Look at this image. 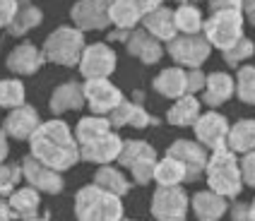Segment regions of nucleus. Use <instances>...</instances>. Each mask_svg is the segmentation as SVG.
Returning <instances> with one entry per match:
<instances>
[{"label": "nucleus", "instance_id": "f257e3e1", "mask_svg": "<svg viewBox=\"0 0 255 221\" xmlns=\"http://www.w3.org/2000/svg\"><path fill=\"white\" fill-rule=\"evenodd\" d=\"M29 154L39 159L41 164L51 166L56 171H70L72 166L80 161V147L72 135L70 125L60 118L41 120V125L34 130V135L27 139Z\"/></svg>", "mask_w": 255, "mask_h": 221}, {"label": "nucleus", "instance_id": "f03ea898", "mask_svg": "<svg viewBox=\"0 0 255 221\" xmlns=\"http://www.w3.org/2000/svg\"><path fill=\"white\" fill-rule=\"evenodd\" d=\"M202 176L212 193L222 195L227 200H236L246 188L241 178V168H239V154H234L229 147L210 152Z\"/></svg>", "mask_w": 255, "mask_h": 221}, {"label": "nucleus", "instance_id": "7ed1b4c3", "mask_svg": "<svg viewBox=\"0 0 255 221\" xmlns=\"http://www.w3.org/2000/svg\"><path fill=\"white\" fill-rule=\"evenodd\" d=\"M126 214L118 195L101 190L89 183L75 195V219L77 221H121Z\"/></svg>", "mask_w": 255, "mask_h": 221}, {"label": "nucleus", "instance_id": "20e7f679", "mask_svg": "<svg viewBox=\"0 0 255 221\" xmlns=\"http://www.w3.org/2000/svg\"><path fill=\"white\" fill-rule=\"evenodd\" d=\"M85 31L77 27H58L53 29L41 46L46 63L63 65V68H77V60L85 51Z\"/></svg>", "mask_w": 255, "mask_h": 221}, {"label": "nucleus", "instance_id": "39448f33", "mask_svg": "<svg viewBox=\"0 0 255 221\" xmlns=\"http://www.w3.org/2000/svg\"><path fill=\"white\" fill-rule=\"evenodd\" d=\"M202 36L210 41L212 48H219V51L236 43L243 36L241 10H214L202 22Z\"/></svg>", "mask_w": 255, "mask_h": 221}, {"label": "nucleus", "instance_id": "423d86ee", "mask_svg": "<svg viewBox=\"0 0 255 221\" xmlns=\"http://www.w3.org/2000/svg\"><path fill=\"white\" fill-rule=\"evenodd\" d=\"M164 53L181 68H202L212 53L210 41L202 34H176L171 41L164 43Z\"/></svg>", "mask_w": 255, "mask_h": 221}, {"label": "nucleus", "instance_id": "0eeeda50", "mask_svg": "<svg viewBox=\"0 0 255 221\" xmlns=\"http://www.w3.org/2000/svg\"><path fill=\"white\" fill-rule=\"evenodd\" d=\"M149 212L156 221H185L190 212V197L183 190V185H156Z\"/></svg>", "mask_w": 255, "mask_h": 221}, {"label": "nucleus", "instance_id": "6e6552de", "mask_svg": "<svg viewBox=\"0 0 255 221\" xmlns=\"http://www.w3.org/2000/svg\"><path fill=\"white\" fill-rule=\"evenodd\" d=\"M118 68V55L106 41L87 43L80 60H77V70L85 80H101V77H111Z\"/></svg>", "mask_w": 255, "mask_h": 221}, {"label": "nucleus", "instance_id": "1a4fd4ad", "mask_svg": "<svg viewBox=\"0 0 255 221\" xmlns=\"http://www.w3.org/2000/svg\"><path fill=\"white\" fill-rule=\"evenodd\" d=\"M193 132H195V139L207 149V152H214V149H222L227 147V135H229V118L219 110L210 109L207 113H200L198 120L190 125Z\"/></svg>", "mask_w": 255, "mask_h": 221}, {"label": "nucleus", "instance_id": "9d476101", "mask_svg": "<svg viewBox=\"0 0 255 221\" xmlns=\"http://www.w3.org/2000/svg\"><path fill=\"white\" fill-rule=\"evenodd\" d=\"M22 180L31 185L34 190H39V193H46V195H60L63 193V188H65V180H63V173L56 171V168H51V166L41 164L39 159H34L31 154H27L24 159H22Z\"/></svg>", "mask_w": 255, "mask_h": 221}, {"label": "nucleus", "instance_id": "9b49d317", "mask_svg": "<svg viewBox=\"0 0 255 221\" xmlns=\"http://www.w3.org/2000/svg\"><path fill=\"white\" fill-rule=\"evenodd\" d=\"M82 92H85V106H89V110L97 113V115H109V113L126 99L123 92H121L109 77L85 80V82H82Z\"/></svg>", "mask_w": 255, "mask_h": 221}, {"label": "nucleus", "instance_id": "f8f14e48", "mask_svg": "<svg viewBox=\"0 0 255 221\" xmlns=\"http://www.w3.org/2000/svg\"><path fill=\"white\" fill-rule=\"evenodd\" d=\"M114 0H77L70 7L72 27L80 31H104L111 27L109 22V5Z\"/></svg>", "mask_w": 255, "mask_h": 221}, {"label": "nucleus", "instance_id": "ddd939ff", "mask_svg": "<svg viewBox=\"0 0 255 221\" xmlns=\"http://www.w3.org/2000/svg\"><path fill=\"white\" fill-rule=\"evenodd\" d=\"M166 154L183 164L185 183H193L205 173V164H207V156H210V152L200 144L198 139H176L173 144H169Z\"/></svg>", "mask_w": 255, "mask_h": 221}, {"label": "nucleus", "instance_id": "4468645a", "mask_svg": "<svg viewBox=\"0 0 255 221\" xmlns=\"http://www.w3.org/2000/svg\"><path fill=\"white\" fill-rule=\"evenodd\" d=\"M77 147H80V161H87V164H94V166L114 164L118 159V154H121L123 137L116 130H109L106 135H101L97 139H89V142L77 144Z\"/></svg>", "mask_w": 255, "mask_h": 221}, {"label": "nucleus", "instance_id": "2eb2a0df", "mask_svg": "<svg viewBox=\"0 0 255 221\" xmlns=\"http://www.w3.org/2000/svg\"><path fill=\"white\" fill-rule=\"evenodd\" d=\"M41 125V115L34 106H29L27 101L22 106L10 109V113L2 120V132L7 135V139H17V142H27L34 130Z\"/></svg>", "mask_w": 255, "mask_h": 221}, {"label": "nucleus", "instance_id": "dca6fc26", "mask_svg": "<svg viewBox=\"0 0 255 221\" xmlns=\"http://www.w3.org/2000/svg\"><path fill=\"white\" fill-rule=\"evenodd\" d=\"M126 51L132 58H137L142 65H156L164 58V43L154 39L149 31H144L142 27L130 29L126 39Z\"/></svg>", "mask_w": 255, "mask_h": 221}, {"label": "nucleus", "instance_id": "f3484780", "mask_svg": "<svg viewBox=\"0 0 255 221\" xmlns=\"http://www.w3.org/2000/svg\"><path fill=\"white\" fill-rule=\"evenodd\" d=\"M43 63H46V58H43L41 48L31 41H22L19 46H14L10 51V55H7V60H5L7 70L12 75H17V77L36 75L43 68Z\"/></svg>", "mask_w": 255, "mask_h": 221}, {"label": "nucleus", "instance_id": "a211bd4d", "mask_svg": "<svg viewBox=\"0 0 255 221\" xmlns=\"http://www.w3.org/2000/svg\"><path fill=\"white\" fill-rule=\"evenodd\" d=\"M48 109L53 115H65V113H72V110L85 109V92H82V84L77 80H68V82L58 84L56 89L51 92V99H48Z\"/></svg>", "mask_w": 255, "mask_h": 221}, {"label": "nucleus", "instance_id": "6ab92c4d", "mask_svg": "<svg viewBox=\"0 0 255 221\" xmlns=\"http://www.w3.org/2000/svg\"><path fill=\"white\" fill-rule=\"evenodd\" d=\"M109 120H111V127H114V130H118V127L144 130V127H149V125H159V120H156L154 115H149L140 104H132V101H128V99H123V101L109 113Z\"/></svg>", "mask_w": 255, "mask_h": 221}, {"label": "nucleus", "instance_id": "aec40b11", "mask_svg": "<svg viewBox=\"0 0 255 221\" xmlns=\"http://www.w3.org/2000/svg\"><path fill=\"white\" fill-rule=\"evenodd\" d=\"M190 207H193V214L198 221H222L229 212V200L207 188V190H200L193 195Z\"/></svg>", "mask_w": 255, "mask_h": 221}, {"label": "nucleus", "instance_id": "412c9836", "mask_svg": "<svg viewBox=\"0 0 255 221\" xmlns=\"http://www.w3.org/2000/svg\"><path fill=\"white\" fill-rule=\"evenodd\" d=\"M200 94H202V106L219 109L234 97V77L229 72H212V75H207Z\"/></svg>", "mask_w": 255, "mask_h": 221}, {"label": "nucleus", "instance_id": "4be33fe9", "mask_svg": "<svg viewBox=\"0 0 255 221\" xmlns=\"http://www.w3.org/2000/svg\"><path fill=\"white\" fill-rule=\"evenodd\" d=\"M142 29L144 31H149L154 39H159L161 43L171 41L178 31H176V24H173V10L171 7H164V5H159L154 10H147V12L142 14Z\"/></svg>", "mask_w": 255, "mask_h": 221}, {"label": "nucleus", "instance_id": "5701e85b", "mask_svg": "<svg viewBox=\"0 0 255 221\" xmlns=\"http://www.w3.org/2000/svg\"><path fill=\"white\" fill-rule=\"evenodd\" d=\"M7 205H10V209H12L14 221L39 217V209H41V193L34 190L31 185L14 188L12 193L7 195Z\"/></svg>", "mask_w": 255, "mask_h": 221}, {"label": "nucleus", "instance_id": "b1692460", "mask_svg": "<svg viewBox=\"0 0 255 221\" xmlns=\"http://www.w3.org/2000/svg\"><path fill=\"white\" fill-rule=\"evenodd\" d=\"M202 113V101L195 94H183V97L173 99L171 109L166 110V123L176 125V127H190L198 120Z\"/></svg>", "mask_w": 255, "mask_h": 221}, {"label": "nucleus", "instance_id": "393cba45", "mask_svg": "<svg viewBox=\"0 0 255 221\" xmlns=\"http://www.w3.org/2000/svg\"><path fill=\"white\" fill-rule=\"evenodd\" d=\"M142 14H144V10H142V5L137 0H114L109 5V22L116 29L130 31V29L140 27Z\"/></svg>", "mask_w": 255, "mask_h": 221}, {"label": "nucleus", "instance_id": "a878e982", "mask_svg": "<svg viewBox=\"0 0 255 221\" xmlns=\"http://www.w3.org/2000/svg\"><path fill=\"white\" fill-rule=\"evenodd\" d=\"M92 183L99 185L101 190H106V193L118 195V197H126L130 193V188H132V180L128 178L121 168H116L111 164L99 166L97 173H94V178H92Z\"/></svg>", "mask_w": 255, "mask_h": 221}, {"label": "nucleus", "instance_id": "bb28decb", "mask_svg": "<svg viewBox=\"0 0 255 221\" xmlns=\"http://www.w3.org/2000/svg\"><path fill=\"white\" fill-rule=\"evenodd\" d=\"M152 87H154L156 94L166 99H178L185 94V68L181 65H173V68H164L154 80H152Z\"/></svg>", "mask_w": 255, "mask_h": 221}, {"label": "nucleus", "instance_id": "cd10ccee", "mask_svg": "<svg viewBox=\"0 0 255 221\" xmlns=\"http://www.w3.org/2000/svg\"><path fill=\"white\" fill-rule=\"evenodd\" d=\"M227 147L234 154H246L255 149V118H241L229 127Z\"/></svg>", "mask_w": 255, "mask_h": 221}, {"label": "nucleus", "instance_id": "c85d7f7f", "mask_svg": "<svg viewBox=\"0 0 255 221\" xmlns=\"http://www.w3.org/2000/svg\"><path fill=\"white\" fill-rule=\"evenodd\" d=\"M202 22L205 17L200 12V7L190 0L178 2V7L173 10V24L178 34H202Z\"/></svg>", "mask_w": 255, "mask_h": 221}, {"label": "nucleus", "instance_id": "c756f323", "mask_svg": "<svg viewBox=\"0 0 255 221\" xmlns=\"http://www.w3.org/2000/svg\"><path fill=\"white\" fill-rule=\"evenodd\" d=\"M109 130H114L111 127V120H109V115H97V113H89L85 118H80L77 125H75V130H72V135L77 139V144H85L89 139H97L101 135H106Z\"/></svg>", "mask_w": 255, "mask_h": 221}, {"label": "nucleus", "instance_id": "7c9ffc66", "mask_svg": "<svg viewBox=\"0 0 255 221\" xmlns=\"http://www.w3.org/2000/svg\"><path fill=\"white\" fill-rule=\"evenodd\" d=\"M41 22H43L41 7H36V5H31V2H22V5L17 7V12H14L12 22L7 24V31H10L12 36H24L31 29L39 27Z\"/></svg>", "mask_w": 255, "mask_h": 221}, {"label": "nucleus", "instance_id": "2f4dec72", "mask_svg": "<svg viewBox=\"0 0 255 221\" xmlns=\"http://www.w3.org/2000/svg\"><path fill=\"white\" fill-rule=\"evenodd\" d=\"M152 180H154L156 185H164V188H169V185H183L185 183V168L178 159H173V156L166 154L164 159H156Z\"/></svg>", "mask_w": 255, "mask_h": 221}, {"label": "nucleus", "instance_id": "473e14b6", "mask_svg": "<svg viewBox=\"0 0 255 221\" xmlns=\"http://www.w3.org/2000/svg\"><path fill=\"white\" fill-rule=\"evenodd\" d=\"M144 159H156V149L147 139H123V147H121V154L116 161L123 168H130Z\"/></svg>", "mask_w": 255, "mask_h": 221}, {"label": "nucleus", "instance_id": "72a5a7b5", "mask_svg": "<svg viewBox=\"0 0 255 221\" xmlns=\"http://www.w3.org/2000/svg\"><path fill=\"white\" fill-rule=\"evenodd\" d=\"M239 72L234 77V94L243 104L255 106V65H239Z\"/></svg>", "mask_w": 255, "mask_h": 221}, {"label": "nucleus", "instance_id": "f704fd0d", "mask_svg": "<svg viewBox=\"0 0 255 221\" xmlns=\"http://www.w3.org/2000/svg\"><path fill=\"white\" fill-rule=\"evenodd\" d=\"M27 101V89L24 82L17 80V77H5L0 80V109H14V106H22Z\"/></svg>", "mask_w": 255, "mask_h": 221}, {"label": "nucleus", "instance_id": "c9c22d12", "mask_svg": "<svg viewBox=\"0 0 255 221\" xmlns=\"http://www.w3.org/2000/svg\"><path fill=\"white\" fill-rule=\"evenodd\" d=\"M253 55H255V41H251L248 36H241L236 43H231L229 48L222 51V58H224V63L229 68H239L246 60H251Z\"/></svg>", "mask_w": 255, "mask_h": 221}, {"label": "nucleus", "instance_id": "e433bc0d", "mask_svg": "<svg viewBox=\"0 0 255 221\" xmlns=\"http://www.w3.org/2000/svg\"><path fill=\"white\" fill-rule=\"evenodd\" d=\"M22 183V168L19 164H0V197H7L14 188H19Z\"/></svg>", "mask_w": 255, "mask_h": 221}, {"label": "nucleus", "instance_id": "4c0bfd02", "mask_svg": "<svg viewBox=\"0 0 255 221\" xmlns=\"http://www.w3.org/2000/svg\"><path fill=\"white\" fill-rule=\"evenodd\" d=\"M207 75L202 72V68H188L185 70V94H195L198 97L205 87Z\"/></svg>", "mask_w": 255, "mask_h": 221}, {"label": "nucleus", "instance_id": "58836bf2", "mask_svg": "<svg viewBox=\"0 0 255 221\" xmlns=\"http://www.w3.org/2000/svg\"><path fill=\"white\" fill-rule=\"evenodd\" d=\"M239 168H241L243 185L255 188V149H253V152L241 154V159H239Z\"/></svg>", "mask_w": 255, "mask_h": 221}, {"label": "nucleus", "instance_id": "ea45409f", "mask_svg": "<svg viewBox=\"0 0 255 221\" xmlns=\"http://www.w3.org/2000/svg\"><path fill=\"white\" fill-rule=\"evenodd\" d=\"M17 7H19V0H0V24L2 27H7L12 22Z\"/></svg>", "mask_w": 255, "mask_h": 221}, {"label": "nucleus", "instance_id": "a19ab883", "mask_svg": "<svg viewBox=\"0 0 255 221\" xmlns=\"http://www.w3.org/2000/svg\"><path fill=\"white\" fill-rule=\"evenodd\" d=\"M227 214H231V221H253L248 202H236L234 207H229Z\"/></svg>", "mask_w": 255, "mask_h": 221}, {"label": "nucleus", "instance_id": "79ce46f5", "mask_svg": "<svg viewBox=\"0 0 255 221\" xmlns=\"http://www.w3.org/2000/svg\"><path fill=\"white\" fill-rule=\"evenodd\" d=\"M243 0H210V7L214 10H241Z\"/></svg>", "mask_w": 255, "mask_h": 221}, {"label": "nucleus", "instance_id": "37998d69", "mask_svg": "<svg viewBox=\"0 0 255 221\" xmlns=\"http://www.w3.org/2000/svg\"><path fill=\"white\" fill-rule=\"evenodd\" d=\"M241 14H243V22H251L255 27V0H243Z\"/></svg>", "mask_w": 255, "mask_h": 221}, {"label": "nucleus", "instance_id": "c03bdc74", "mask_svg": "<svg viewBox=\"0 0 255 221\" xmlns=\"http://www.w3.org/2000/svg\"><path fill=\"white\" fill-rule=\"evenodd\" d=\"M0 221H14L12 209L7 205V197H0Z\"/></svg>", "mask_w": 255, "mask_h": 221}, {"label": "nucleus", "instance_id": "a18cd8bd", "mask_svg": "<svg viewBox=\"0 0 255 221\" xmlns=\"http://www.w3.org/2000/svg\"><path fill=\"white\" fill-rule=\"evenodd\" d=\"M7 154H10V142H7V135H5L2 127H0V164L7 161Z\"/></svg>", "mask_w": 255, "mask_h": 221}, {"label": "nucleus", "instance_id": "49530a36", "mask_svg": "<svg viewBox=\"0 0 255 221\" xmlns=\"http://www.w3.org/2000/svg\"><path fill=\"white\" fill-rule=\"evenodd\" d=\"M128 34H130V31H126V29H116V31H111V34H109V41H121V43H126Z\"/></svg>", "mask_w": 255, "mask_h": 221}, {"label": "nucleus", "instance_id": "de8ad7c7", "mask_svg": "<svg viewBox=\"0 0 255 221\" xmlns=\"http://www.w3.org/2000/svg\"><path fill=\"white\" fill-rule=\"evenodd\" d=\"M137 2L142 5V10L147 12V10H154V7H159V5H161L164 0H137Z\"/></svg>", "mask_w": 255, "mask_h": 221}, {"label": "nucleus", "instance_id": "09e8293b", "mask_svg": "<svg viewBox=\"0 0 255 221\" xmlns=\"http://www.w3.org/2000/svg\"><path fill=\"white\" fill-rule=\"evenodd\" d=\"M17 221H51L48 217H31V219H17Z\"/></svg>", "mask_w": 255, "mask_h": 221}, {"label": "nucleus", "instance_id": "8fccbe9b", "mask_svg": "<svg viewBox=\"0 0 255 221\" xmlns=\"http://www.w3.org/2000/svg\"><path fill=\"white\" fill-rule=\"evenodd\" d=\"M248 209H251V217H253V221H255V197L251 200V205H248Z\"/></svg>", "mask_w": 255, "mask_h": 221}, {"label": "nucleus", "instance_id": "3c124183", "mask_svg": "<svg viewBox=\"0 0 255 221\" xmlns=\"http://www.w3.org/2000/svg\"><path fill=\"white\" fill-rule=\"evenodd\" d=\"M121 221H137V219H126V217H123V219H121Z\"/></svg>", "mask_w": 255, "mask_h": 221}, {"label": "nucleus", "instance_id": "603ef678", "mask_svg": "<svg viewBox=\"0 0 255 221\" xmlns=\"http://www.w3.org/2000/svg\"><path fill=\"white\" fill-rule=\"evenodd\" d=\"M173 2H185V0H173Z\"/></svg>", "mask_w": 255, "mask_h": 221}, {"label": "nucleus", "instance_id": "864d4df0", "mask_svg": "<svg viewBox=\"0 0 255 221\" xmlns=\"http://www.w3.org/2000/svg\"><path fill=\"white\" fill-rule=\"evenodd\" d=\"M190 2H202V0H190Z\"/></svg>", "mask_w": 255, "mask_h": 221}, {"label": "nucleus", "instance_id": "5fc2aeb1", "mask_svg": "<svg viewBox=\"0 0 255 221\" xmlns=\"http://www.w3.org/2000/svg\"><path fill=\"white\" fill-rule=\"evenodd\" d=\"M0 29H2V24H0Z\"/></svg>", "mask_w": 255, "mask_h": 221}]
</instances>
